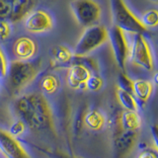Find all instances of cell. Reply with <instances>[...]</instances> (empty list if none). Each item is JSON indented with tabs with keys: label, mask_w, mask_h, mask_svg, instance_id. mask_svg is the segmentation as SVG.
<instances>
[{
	"label": "cell",
	"mask_w": 158,
	"mask_h": 158,
	"mask_svg": "<svg viewBox=\"0 0 158 158\" xmlns=\"http://www.w3.org/2000/svg\"><path fill=\"white\" fill-rule=\"evenodd\" d=\"M141 23L145 28H154L158 24V12L155 9L146 11L141 17Z\"/></svg>",
	"instance_id": "cell-21"
},
{
	"label": "cell",
	"mask_w": 158,
	"mask_h": 158,
	"mask_svg": "<svg viewBox=\"0 0 158 158\" xmlns=\"http://www.w3.org/2000/svg\"><path fill=\"white\" fill-rule=\"evenodd\" d=\"M52 60L56 64L71 63L73 59V52L64 46H56L51 49Z\"/></svg>",
	"instance_id": "cell-18"
},
{
	"label": "cell",
	"mask_w": 158,
	"mask_h": 158,
	"mask_svg": "<svg viewBox=\"0 0 158 158\" xmlns=\"http://www.w3.org/2000/svg\"><path fill=\"white\" fill-rule=\"evenodd\" d=\"M153 81H154V83H155V84L157 83V73H155L154 78H153Z\"/></svg>",
	"instance_id": "cell-28"
},
{
	"label": "cell",
	"mask_w": 158,
	"mask_h": 158,
	"mask_svg": "<svg viewBox=\"0 0 158 158\" xmlns=\"http://www.w3.org/2000/svg\"><path fill=\"white\" fill-rule=\"evenodd\" d=\"M132 82L133 80L128 77L125 72H121L118 74V87L123 89V90L128 91V92H131V89H132Z\"/></svg>",
	"instance_id": "cell-23"
},
{
	"label": "cell",
	"mask_w": 158,
	"mask_h": 158,
	"mask_svg": "<svg viewBox=\"0 0 158 158\" xmlns=\"http://www.w3.org/2000/svg\"><path fill=\"white\" fill-rule=\"evenodd\" d=\"M26 127L27 126L25 125V123L21 120L15 121L11 126L9 127L8 132L14 137L17 136H21L23 133L26 131Z\"/></svg>",
	"instance_id": "cell-22"
},
{
	"label": "cell",
	"mask_w": 158,
	"mask_h": 158,
	"mask_svg": "<svg viewBox=\"0 0 158 158\" xmlns=\"http://www.w3.org/2000/svg\"><path fill=\"white\" fill-rule=\"evenodd\" d=\"M103 86H104V79L101 76H99L98 74L92 73L85 83V90L95 93L100 91Z\"/></svg>",
	"instance_id": "cell-20"
},
{
	"label": "cell",
	"mask_w": 158,
	"mask_h": 158,
	"mask_svg": "<svg viewBox=\"0 0 158 158\" xmlns=\"http://www.w3.org/2000/svg\"><path fill=\"white\" fill-rule=\"evenodd\" d=\"M153 3H157V0H151Z\"/></svg>",
	"instance_id": "cell-29"
},
{
	"label": "cell",
	"mask_w": 158,
	"mask_h": 158,
	"mask_svg": "<svg viewBox=\"0 0 158 158\" xmlns=\"http://www.w3.org/2000/svg\"><path fill=\"white\" fill-rule=\"evenodd\" d=\"M137 141V132L121 131L114 136V146L118 156H125L135 148Z\"/></svg>",
	"instance_id": "cell-13"
},
{
	"label": "cell",
	"mask_w": 158,
	"mask_h": 158,
	"mask_svg": "<svg viewBox=\"0 0 158 158\" xmlns=\"http://www.w3.org/2000/svg\"><path fill=\"white\" fill-rule=\"evenodd\" d=\"M136 158H158V156H157L156 149L148 147V148H144V149L139 151Z\"/></svg>",
	"instance_id": "cell-26"
},
{
	"label": "cell",
	"mask_w": 158,
	"mask_h": 158,
	"mask_svg": "<svg viewBox=\"0 0 158 158\" xmlns=\"http://www.w3.org/2000/svg\"><path fill=\"white\" fill-rule=\"evenodd\" d=\"M8 70V62L6 56H5L4 52H2L1 48H0V79L6 77Z\"/></svg>",
	"instance_id": "cell-25"
},
{
	"label": "cell",
	"mask_w": 158,
	"mask_h": 158,
	"mask_svg": "<svg viewBox=\"0 0 158 158\" xmlns=\"http://www.w3.org/2000/svg\"><path fill=\"white\" fill-rule=\"evenodd\" d=\"M128 58L136 66H139L146 71H153L154 60L151 52V48L146 38L141 34L135 35L131 47H130Z\"/></svg>",
	"instance_id": "cell-5"
},
{
	"label": "cell",
	"mask_w": 158,
	"mask_h": 158,
	"mask_svg": "<svg viewBox=\"0 0 158 158\" xmlns=\"http://www.w3.org/2000/svg\"><path fill=\"white\" fill-rule=\"evenodd\" d=\"M60 87V80L56 74H47L40 81V88L46 95H53Z\"/></svg>",
	"instance_id": "cell-19"
},
{
	"label": "cell",
	"mask_w": 158,
	"mask_h": 158,
	"mask_svg": "<svg viewBox=\"0 0 158 158\" xmlns=\"http://www.w3.org/2000/svg\"><path fill=\"white\" fill-rule=\"evenodd\" d=\"M0 150L4 158H32L16 137L0 128Z\"/></svg>",
	"instance_id": "cell-10"
},
{
	"label": "cell",
	"mask_w": 158,
	"mask_h": 158,
	"mask_svg": "<svg viewBox=\"0 0 158 158\" xmlns=\"http://www.w3.org/2000/svg\"><path fill=\"white\" fill-rule=\"evenodd\" d=\"M38 52V44L32 38L21 37L13 44V53L18 60H30Z\"/></svg>",
	"instance_id": "cell-12"
},
{
	"label": "cell",
	"mask_w": 158,
	"mask_h": 158,
	"mask_svg": "<svg viewBox=\"0 0 158 158\" xmlns=\"http://www.w3.org/2000/svg\"><path fill=\"white\" fill-rule=\"evenodd\" d=\"M15 110L20 120L34 131L54 132V118L49 104L43 94L29 93L15 101Z\"/></svg>",
	"instance_id": "cell-1"
},
{
	"label": "cell",
	"mask_w": 158,
	"mask_h": 158,
	"mask_svg": "<svg viewBox=\"0 0 158 158\" xmlns=\"http://www.w3.org/2000/svg\"><path fill=\"white\" fill-rule=\"evenodd\" d=\"M11 34L10 23L5 20H0V41H6Z\"/></svg>",
	"instance_id": "cell-24"
},
{
	"label": "cell",
	"mask_w": 158,
	"mask_h": 158,
	"mask_svg": "<svg viewBox=\"0 0 158 158\" xmlns=\"http://www.w3.org/2000/svg\"><path fill=\"white\" fill-rule=\"evenodd\" d=\"M108 41H110L114 57L118 66L123 72L130 56V44H128L126 33L116 26H112L108 30Z\"/></svg>",
	"instance_id": "cell-7"
},
{
	"label": "cell",
	"mask_w": 158,
	"mask_h": 158,
	"mask_svg": "<svg viewBox=\"0 0 158 158\" xmlns=\"http://www.w3.org/2000/svg\"><path fill=\"white\" fill-rule=\"evenodd\" d=\"M44 153L47 154V156H48L49 158H78L75 156H70L68 154H65V153L60 152V151H54V150H43Z\"/></svg>",
	"instance_id": "cell-27"
},
{
	"label": "cell",
	"mask_w": 158,
	"mask_h": 158,
	"mask_svg": "<svg viewBox=\"0 0 158 158\" xmlns=\"http://www.w3.org/2000/svg\"><path fill=\"white\" fill-rule=\"evenodd\" d=\"M153 92V84L149 80L137 79L132 82L131 94L135 100L140 103H146L150 99Z\"/></svg>",
	"instance_id": "cell-15"
},
{
	"label": "cell",
	"mask_w": 158,
	"mask_h": 158,
	"mask_svg": "<svg viewBox=\"0 0 158 158\" xmlns=\"http://www.w3.org/2000/svg\"><path fill=\"white\" fill-rule=\"evenodd\" d=\"M116 97L118 103L123 108L125 111H137L138 110V103L133 97L131 92H128L121 89L117 86L116 89Z\"/></svg>",
	"instance_id": "cell-17"
},
{
	"label": "cell",
	"mask_w": 158,
	"mask_h": 158,
	"mask_svg": "<svg viewBox=\"0 0 158 158\" xmlns=\"http://www.w3.org/2000/svg\"><path fill=\"white\" fill-rule=\"evenodd\" d=\"M70 8L76 21L84 28L97 25L100 20L101 8L94 0H73Z\"/></svg>",
	"instance_id": "cell-6"
},
{
	"label": "cell",
	"mask_w": 158,
	"mask_h": 158,
	"mask_svg": "<svg viewBox=\"0 0 158 158\" xmlns=\"http://www.w3.org/2000/svg\"><path fill=\"white\" fill-rule=\"evenodd\" d=\"M42 59L13 60L8 64L7 79L9 87L14 94H18L32 83L41 71Z\"/></svg>",
	"instance_id": "cell-2"
},
{
	"label": "cell",
	"mask_w": 158,
	"mask_h": 158,
	"mask_svg": "<svg viewBox=\"0 0 158 158\" xmlns=\"http://www.w3.org/2000/svg\"><path fill=\"white\" fill-rule=\"evenodd\" d=\"M118 123L123 131L137 132L142 126V118L137 111L123 110L118 118Z\"/></svg>",
	"instance_id": "cell-14"
},
{
	"label": "cell",
	"mask_w": 158,
	"mask_h": 158,
	"mask_svg": "<svg viewBox=\"0 0 158 158\" xmlns=\"http://www.w3.org/2000/svg\"><path fill=\"white\" fill-rule=\"evenodd\" d=\"M24 26L32 34H42L51 31L53 27L52 16L43 9H35L24 18Z\"/></svg>",
	"instance_id": "cell-8"
},
{
	"label": "cell",
	"mask_w": 158,
	"mask_h": 158,
	"mask_svg": "<svg viewBox=\"0 0 158 158\" xmlns=\"http://www.w3.org/2000/svg\"><path fill=\"white\" fill-rule=\"evenodd\" d=\"M107 41L108 30L102 25H94L92 27L85 28L74 48L73 56L75 57L87 56Z\"/></svg>",
	"instance_id": "cell-4"
},
{
	"label": "cell",
	"mask_w": 158,
	"mask_h": 158,
	"mask_svg": "<svg viewBox=\"0 0 158 158\" xmlns=\"http://www.w3.org/2000/svg\"><path fill=\"white\" fill-rule=\"evenodd\" d=\"M0 155H2L3 156V154H2V152H1V150H0ZM4 157V156H3Z\"/></svg>",
	"instance_id": "cell-30"
},
{
	"label": "cell",
	"mask_w": 158,
	"mask_h": 158,
	"mask_svg": "<svg viewBox=\"0 0 158 158\" xmlns=\"http://www.w3.org/2000/svg\"><path fill=\"white\" fill-rule=\"evenodd\" d=\"M11 6V13L8 19L9 23H18L35 10L43 0H6Z\"/></svg>",
	"instance_id": "cell-11"
},
{
	"label": "cell",
	"mask_w": 158,
	"mask_h": 158,
	"mask_svg": "<svg viewBox=\"0 0 158 158\" xmlns=\"http://www.w3.org/2000/svg\"><path fill=\"white\" fill-rule=\"evenodd\" d=\"M114 26L120 28L123 32L131 34H145L147 28L133 14L123 2V0H110Z\"/></svg>",
	"instance_id": "cell-3"
},
{
	"label": "cell",
	"mask_w": 158,
	"mask_h": 158,
	"mask_svg": "<svg viewBox=\"0 0 158 158\" xmlns=\"http://www.w3.org/2000/svg\"><path fill=\"white\" fill-rule=\"evenodd\" d=\"M71 65L68 67L66 83L69 88L78 90L85 89V83L92 74L91 69L73 56Z\"/></svg>",
	"instance_id": "cell-9"
},
{
	"label": "cell",
	"mask_w": 158,
	"mask_h": 158,
	"mask_svg": "<svg viewBox=\"0 0 158 158\" xmlns=\"http://www.w3.org/2000/svg\"><path fill=\"white\" fill-rule=\"evenodd\" d=\"M84 126L89 130L98 131L102 130L106 123V118L103 114L98 110H91L85 114L83 118Z\"/></svg>",
	"instance_id": "cell-16"
}]
</instances>
